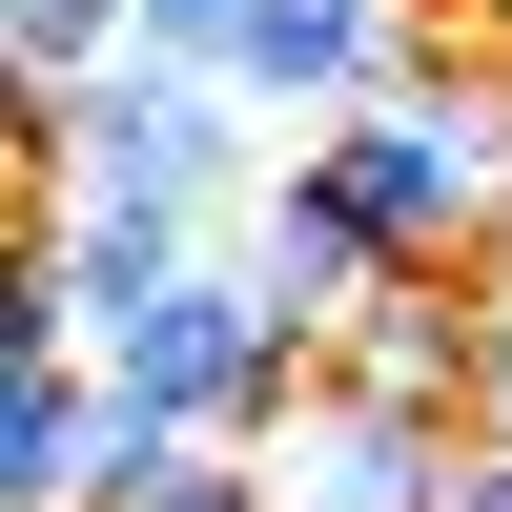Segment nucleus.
<instances>
[{
    "instance_id": "f03ea898",
    "label": "nucleus",
    "mask_w": 512,
    "mask_h": 512,
    "mask_svg": "<svg viewBox=\"0 0 512 512\" xmlns=\"http://www.w3.org/2000/svg\"><path fill=\"white\" fill-rule=\"evenodd\" d=\"M267 164H287L267 103H246L226 62H164V41H123L103 82L21 103V185H123V205H185V226H226Z\"/></svg>"
},
{
    "instance_id": "1a4fd4ad",
    "label": "nucleus",
    "mask_w": 512,
    "mask_h": 512,
    "mask_svg": "<svg viewBox=\"0 0 512 512\" xmlns=\"http://www.w3.org/2000/svg\"><path fill=\"white\" fill-rule=\"evenodd\" d=\"M103 472H123L103 349H0V492L21 512H103Z\"/></svg>"
},
{
    "instance_id": "423d86ee",
    "label": "nucleus",
    "mask_w": 512,
    "mask_h": 512,
    "mask_svg": "<svg viewBox=\"0 0 512 512\" xmlns=\"http://www.w3.org/2000/svg\"><path fill=\"white\" fill-rule=\"evenodd\" d=\"M226 246H246V287H267V308H308V328H349L369 287H390V226L349 205V164H328V144H287L267 185L226 205Z\"/></svg>"
},
{
    "instance_id": "9b49d317",
    "label": "nucleus",
    "mask_w": 512,
    "mask_h": 512,
    "mask_svg": "<svg viewBox=\"0 0 512 512\" xmlns=\"http://www.w3.org/2000/svg\"><path fill=\"white\" fill-rule=\"evenodd\" d=\"M123 41H144V0H0V62H21V103H62V82H103Z\"/></svg>"
},
{
    "instance_id": "f8f14e48",
    "label": "nucleus",
    "mask_w": 512,
    "mask_h": 512,
    "mask_svg": "<svg viewBox=\"0 0 512 512\" xmlns=\"http://www.w3.org/2000/svg\"><path fill=\"white\" fill-rule=\"evenodd\" d=\"M226 21H246V0H144V41H164V62H226Z\"/></svg>"
},
{
    "instance_id": "9d476101",
    "label": "nucleus",
    "mask_w": 512,
    "mask_h": 512,
    "mask_svg": "<svg viewBox=\"0 0 512 512\" xmlns=\"http://www.w3.org/2000/svg\"><path fill=\"white\" fill-rule=\"evenodd\" d=\"M103 512H287V492H267V451H226V431H123Z\"/></svg>"
},
{
    "instance_id": "7ed1b4c3",
    "label": "nucleus",
    "mask_w": 512,
    "mask_h": 512,
    "mask_svg": "<svg viewBox=\"0 0 512 512\" xmlns=\"http://www.w3.org/2000/svg\"><path fill=\"white\" fill-rule=\"evenodd\" d=\"M103 390H123V431H226V451H267L287 410L328 390V328L267 308L246 246H205L185 287H144V308L103 328Z\"/></svg>"
},
{
    "instance_id": "ddd939ff",
    "label": "nucleus",
    "mask_w": 512,
    "mask_h": 512,
    "mask_svg": "<svg viewBox=\"0 0 512 512\" xmlns=\"http://www.w3.org/2000/svg\"><path fill=\"white\" fill-rule=\"evenodd\" d=\"M472 287H492V390H472V431H512V246H492Z\"/></svg>"
},
{
    "instance_id": "2eb2a0df",
    "label": "nucleus",
    "mask_w": 512,
    "mask_h": 512,
    "mask_svg": "<svg viewBox=\"0 0 512 512\" xmlns=\"http://www.w3.org/2000/svg\"><path fill=\"white\" fill-rule=\"evenodd\" d=\"M451 21H472V41H492V62H512V0H451Z\"/></svg>"
},
{
    "instance_id": "4468645a",
    "label": "nucleus",
    "mask_w": 512,
    "mask_h": 512,
    "mask_svg": "<svg viewBox=\"0 0 512 512\" xmlns=\"http://www.w3.org/2000/svg\"><path fill=\"white\" fill-rule=\"evenodd\" d=\"M451 512H512V431H472V451H451Z\"/></svg>"
},
{
    "instance_id": "f257e3e1",
    "label": "nucleus",
    "mask_w": 512,
    "mask_h": 512,
    "mask_svg": "<svg viewBox=\"0 0 512 512\" xmlns=\"http://www.w3.org/2000/svg\"><path fill=\"white\" fill-rule=\"evenodd\" d=\"M308 144L349 164V205L390 226V267H492L512 246V62L472 21H431L349 123H308Z\"/></svg>"
},
{
    "instance_id": "0eeeda50",
    "label": "nucleus",
    "mask_w": 512,
    "mask_h": 512,
    "mask_svg": "<svg viewBox=\"0 0 512 512\" xmlns=\"http://www.w3.org/2000/svg\"><path fill=\"white\" fill-rule=\"evenodd\" d=\"M328 369H349V390H410V410H451V431H472V390H492V287H472V267H390L349 328H328Z\"/></svg>"
},
{
    "instance_id": "20e7f679",
    "label": "nucleus",
    "mask_w": 512,
    "mask_h": 512,
    "mask_svg": "<svg viewBox=\"0 0 512 512\" xmlns=\"http://www.w3.org/2000/svg\"><path fill=\"white\" fill-rule=\"evenodd\" d=\"M451 410H410V390H349V369H328L308 410H287L267 431V492L287 512H451Z\"/></svg>"
},
{
    "instance_id": "6e6552de",
    "label": "nucleus",
    "mask_w": 512,
    "mask_h": 512,
    "mask_svg": "<svg viewBox=\"0 0 512 512\" xmlns=\"http://www.w3.org/2000/svg\"><path fill=\"white\" fill-rule=\"evenodd\" d=\"M205 246H226V226H185V205H123V185H41V246H21V267L62 287V308H82V349H103V328L144 308V287H185Z\"/></svg>"
},
{
    "instance_id": "39448f33",
    "label": "nucleus",
    "mask_w": 512,
    "mask_h": 512,
    "mask_svg": "<svg viewBox=\"0 0 512 512\" xmlns=\"http://www.w3.org/2000/svg\"><path fill=\"white\" fill-rule=\"evenodd\" d=\"M410 41H431V0H246V21H226V82L308 144V123H349L369 82L410 62Z\"/></svg>"
}]
</instances>
